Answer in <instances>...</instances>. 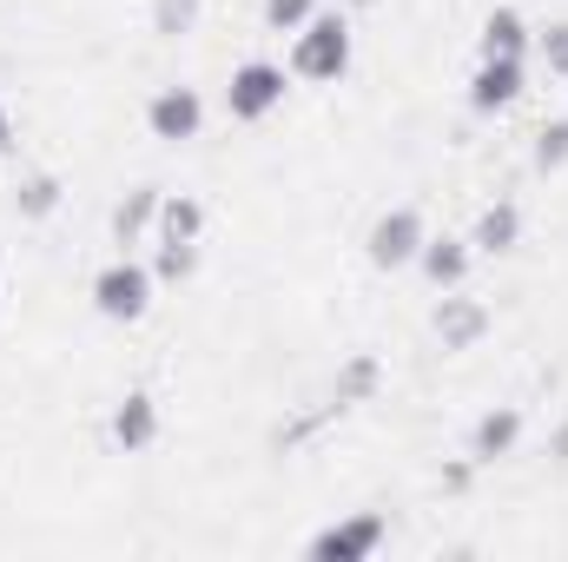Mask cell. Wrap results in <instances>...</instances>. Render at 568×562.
Here are the masks:
<instances>
[{
    "label": "cell",
    "mask_w": 568,
    "mask_h": 562,
    "mask_svg": "<svg viewBox=\"0 0 568 562\" xmlns=\"http://www.w3.org/2000/svg\"><path fill=\"white\" fill-rule=\"evenodd\" d=\"M529 47H536V60H542L556 80H568V20H549V27H542Z\"/></svg>",
    "instance_id": "obj_21"
},
{
    "label": "cell",
    "mask_w": 568,
    "mask_h": 562,
    "mask_svg": "<svg viewBox=\"0 0 568 562\" xmlns=\"http://www.w3.org/2000/svg\"><path fill=\"white\" fill-rule=\"evenodd\" d=\"M523 430H529V418H523L516 404H489V411L476 418V430H469V463L489 470V463L516 456V450H523Z\"/></svg>",
    "instance_id": "obj_9"
},
{
    "label": "cell",
    "mask_w": 568,
    "mask_h": 562,
    "mask_svg": "<svg viewBox=\"0 0 568 562\" xmlns=\"http://www.w3.org/2000/svg\"><path fill=\"white\" fill-rule=\"evenodd\" d=\"M523 93H529V60H476V73H469V113L496 120Z\"/></svg>",
    "instance_id": "obj_7"
},
{
    "label": "cell",
    "mask_w": 568,
    "mask_h": 562,
    "mask_svg": "<svg viewBox=\"0 0 568 562\" xmlns=\"http://www.w3.org/2000/svg\"><path fill=\"white\" fill-rule=\"evenodd\" d=\"M159 199H165L159 185H133V192L113 205V245H120V252H133V245L152 239V225H159Z\"/></svg>",
    "instance_id": "obj_15"
},
{
    "label": "cell",
    "mask_w": 568,
    "mask_h": 562,
    "mask_svg": "<svg viewBox=\"0 0 568 562\" xmlns=\"http://www.w3.org/2000/svg\"><path fill=\"white\" fill-rule=\"evenodd\" d=\"M351 53H357V33H351V13L337 7H317L297 33H291V80H311V87H337L351 73Z\"/></svg>",
    "instance_id": "obj_1"
},
{
    "label": "cell",
    "mask_w": 568,
    "mask_h": 562,
    "mask_svg": "<svg viewBox=\"0 0 568 562\" xmlns=\"http://www.w3.org/2000/svg\"><path fill=\"white\" fill-rule=\"evenodd\" d=\"M311 13H317V0H265V7H258L265 33H297V27H304Z\"/></svg>",
    "instance_id": "obj_22"
},
{
    "label": "cell",
    "mask_w": 568,
    "mask_h": 562,
    "mask_svg": "<svg viewBox=\"0 0 568 562\" xmlns=\"http://www.w3.org/2000/svg\"><path fill=\"white\" fill-rule=\"evenodd\" d=\"M469 483H476V463H469V456H463V463H449V470H443V496H463V490H469Z\"/></svg>",
    "instance_id": "obj_23"
},
{
    "label": "cell",
    "mask_w": 568,
    "mask_h": 562,
    "mask_svg": "<svg viewBox=\"0 0 568 562\" xmlns=\"http://www.w3.org/2000/svg\"><path fill=\"white\" fill-rule=\"evenodd\" d=\"M529 20L516 7H489L483 13V33H476V60H523L529 53Z\"/></svg>",
    "instance_id": "obj_13"
},
{
    "label": "cell",
    "mask_w": 568,
    "mask_h": 562,
    "mask_svg": "<svg viewBox=\"0 0 568 562\" xmlns=\"http://www.w3.org/2000/svg\"><path fill=\"white\" fill-rule=\"evenodd\" d=\"M384 543H390V516H384V510H351V516L324 523V530L304 543V556L311 562H371Z\"/></svg>",
    "instance_id": "obj_3"
},
{
    "label": "cell",
    "mask_w": 568,
    "mask_h": 562,
    "mask_svg": "<svg viewBox=\"0 0 568 562\" xmlns=\"http://www.w3.org/2000/svg\"><path fill=\"white\" fill-rule=\"evenodd\" d=\"M469 245H476L483 259H503V252H516V245H523V205H516V199H496V205H483V212H476V232H469Z\"/></svg>",
    "instance_id": "obj_14"
},
{
    "label": "cell",
    "mask_w": 568,
    "mask_h": 562,
    "mask_svg": "<svg viewBox=\"0 0 568 562\" xmlns=\"http://www.w3.org/2000/svg\"><path fill=\"white\" fill-rule=\"evenodd\" d=\"M351 7H377V0H351Z\"/></svg>",
    "instance_id": "obj_25"
},
{
    "label": "cell",
    "mask_w": 568,
    "mask_h": 562,
    "mask_svg": "<svg viewBox=\"0 0 568 562\" xmlns=\"http://www.w3.org/2000/svg\"><path fill=\"white\" fill-rule=\"evenodd\" d=\"M145 133L165 145H185L205 133V100H199V87H159L152 100H145Z\"/></svg>",
    "instance_id": "obj_6"
},
{
    "label": "cell",
    "mask_w": 568,
    "mask_h": 562,
    "mask_svg": "<svg viewBox=\"0 0 568 562\" xmlns=\"http://www.w3.org/2000/svg\"><path fill=\"white\" fill-rule=\"evenodd\" d=\"M429 225L417 205H390V212H377V225L364 232V259L377 265V272H404V265H417V252H424Z\"/></svg>",
    "instance_id": "obj_5"
},
{
    "label": "cell",
    "mask_w": 568,
    "mask_h": 562,
    "mask_svg": "<svg viewBox=\"0 0 568 562\" xmlns=\"http://www.w3.org/2000/svg\"><path fill=\"white\" fill-rule=\"evenodd\" d=\"M152 239L199 245V239H205V205H199L192 192H165V199H159V225H152Z\"/></svg>",
    "instance_id": "obj_16"
},
{
    "label": "cell",
    "mask_w": 568,
    "mask_h": 562,
    "mask_svg": "<svg viewBox=\"0 0 568 562\" xmlns=\"http://www.w3.org/2000/svg\"><path fill=\"white\" fill-rule=\"evenodd\" d=\"M13 145V113H7V100H0V152Z\"/></svg>",
    "instance_id": "obj_24"
},
{
    "label": "cell",
    "mask_w": 568,
    "mask_h": 562,
    "mask_svg": "<svg viewBox=\"0 0 568 562\" xmlns=\"http://www.w3.org/2000/svg\"><path fill=\"white\" fill-rule=\"evenodd\" d=\"M284 93H291V67H278V60H245V67H232L225 113L245 120V127H258V120H272L284 107Z\"/></svg>",
    "instance_id": "obj_4"
},
{
    "label": "cell",
    "mask_w": 568,
    "mask_h": 562,
    "mask_svg": "<svg viewBox=\"0 0 568 562\" xmlns=\"http://www.w3.org/2000/svg\"><path fill=\"white\" fill-rule=\"evenodd\" d=\"M429 324H436V344H443V351H476V344L489 338V304H476V298H463V291H443Z\"/></svg>",
    "instance_id": "obj_10"
},
{
    "label": "cell",
    "mask_w": 568,
    "mask_h": 562,
    "mask_svg": "<svg viewBox=\"0 0 568 562\" xmlns=\"http://www.w3.org/2000/svg\"><path fill=\"white\" fill-rule=\"evenodd\" d=\"M529 159H536V172H562L568 165V120H542V127H536V145H529Z\"/></svg>",
    "instance_id": "obj_20"
},
{
    "label": "cell",
    "mask_w": 568,
    "mask_h": 562,
    "mask_svg": "<svg viewBox=\"0 0 568 562\" xmlns=\"http://www.w3.org/2000/svg\"><path fill=\"white\" fill-rule=\"evenodd\" d=\"M384 391V358L377 351H351L344 364H337V378H331V418H344V411H357V404H371Z\"/></svg>",
    "instance_id": "obj_11"
},
{
    "label": "cell",
    "mask_w": 568,
    "mask_h": 562,
    "mask_svg": "<svg viewBox=\"0 0 568 562\" xmlns=\"http://www.w3.org/2000/svg\"><path fill=\"white\" fill-rule=\"evenodd\" d=\"M152 291H159L152 265H140L133 252H120L113 265L93 272V311H100L106 324H140L145 311H152Z\"/></svg>",
    "instance_id": "obj_2"
},
{
    "label": "cell",
    "mask_w": 568,
    "mask_h": 562,
    "mask_svg": "<svg viewBox=\"0 0 568 562\" xmlns=\"http://www.w3.org/2000/svg\"><path fill=\"white\" fill-rule=\"evenodd\" d=\"M13 212H20L27 225L53 219V212H60V179H53V172H27V179L13 185Z\"/></svg>",
    "instance_id": "obj_17"
},
{
    "label": "cell",
    "mask_w": 568,
    "mask_h": 562,
    "mask_svg": "<svg viewBox=\"0 0 568 562\" xmlns=\"http://www.w3.org/2000/svg\"><path fill=\"white\" fill-rule=\"evenodd\" d=\"M199 13H205V0H152V33L159 40H185L199 27Z\"/></svg>",
    "instance_id": "obj_18"
},
{
    "label": "cell",
    "mask_w": 568,
    "mask_h": 562,
    "mask_svg": "<svg viewBox=\"0 0 568 562\" xmlns=\"http://www.w3.org/2000/svg\"><path fill=\"white\" fill-rule=\"evenodd\" d=\"M469 265H476V245L456 239V232H429L424 252H417V272H424L436 291H463V284H469Z\"/></svg>",
    "instance_id": "obj_12"
},
{
    "label": "cell",
    "mask_w": 568,
    "mask_h": 562,
    "mask_svg": "<svg viewBox=\"0 0 568 562\" xmlns=\"http://www.w3.org/2000/svg\"><path fill=\"white\" fill-rule=\"evenodd\" d=\"M159 398L152 391H126L120 404H113V418H106V436H113V450L120 456H145L152 443H159Z\"/></svg>",
    "instance_id": "obj_8"
},
{
    "label": "cell",
    "mask_w": 568,
    "mask_h": 562,
    "mask_svg": "<svg viewBox=\"0 0 568 562\" xmlns=\"http://www.w3.org/2000/svg\"><path fill=\"white\" fill-rule=\"evenodd\" d=\"M159 245V259H152V279L159 284H185L199 272V245H172V239H152Z\"/></svg>",
    "instance_id": "obj_19"
}]
</instances>
